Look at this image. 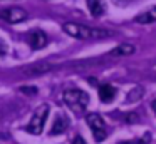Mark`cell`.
I'll return each instance as SVG.
<instances>
[{
  "mask_svg": "<svg viewBox=\"0 0 156 144\" xmlns=\"http://www.w3.org/2000/svg\"><path fill=\"white\" fill-rule=\"evenodd\" d=\"M62 99H64L66 106L69 107L71 111H74V112H84L86 107H87L89 104V96L84 92V90L81 89H66L64 94H62Z\"/></svg>",
  "mask_w": 156,
  "mask_h": 144,
  "instance_id": "7a4b0ae2",
  "label": "cell"
},
{
  "mask_svg": "<svg viewBox=\"0 0 156 144\" xmlns=\"http://www.w3.org/2000/svg\"><path fill=\"white\" fill-rule=\"evenodd\" d=\"M22 90H24V92H30V94H35V92H37L35 89H22Z\"/></svg>",
  "mask_w": 156,
  "mask_h": 144,
  "instance_id": "9a60e30c",
  "label": "cell"
},
{
  "mask_svg": "<svg viewBox=\"0 0 156 144\" xmlns=\"http://www.w3.org/2000/svg\"><path fill=\"white\" fill-rule=\"evenodd\" d=\"M29 45L32 50H41L47 45V35L42 30H34L29 35Z\"/></svg>",
  "mask_w": 156,
  "mask_h": 144,
  "instance_id": "8992f818",
  "label": "cell"
},
{
  "mask_svg": "<svg viewBox=\"0 0 156 144\" xmlns=\"http://www.w3.org/2000/svg\"><path fill=\"white\" fill-rule=\"evenodd\" d=\"M64 32L67 35L74 37V39H81V40H89V39H106L111 35L109 30H102V29H94V27H87L82 23H76V22H66L62 25Z\"/></svg>",
  "mask_w": 156,
  "mask_h": 144,
  "instance_id": "6da1fadb",
  "label": "cell"
},
{
  "mask_svg": "<svg viewBox=\"0 0 156 144\" xmlns=\"http://www.w3.org/2000/svg\"><path fill=\"white\" fill-rule=\"evenodd\" d=\"M131 54H134V45H131V44H119L116 49H112L111 52H109V55L112 57H126V55H131Z\"/></svg>",
  "mask_w": 156,
  "mask_h": 144,
  "instance_id": "30bf717a",
  "label": "cell"
},
{
  "mask_svg": "<svg viewBox=\"0 0 156 144\" xmlns=\"http://www.w3.org/2000/svg\"><path fill=\"white\" fill-rule=\"evenodd\" d=\"M121 144H126V142H121Z\"/></svg>",
  "mask_w": 156,
  "mask_h": 144,
  "instance_id": "e0dca14e",
  "label": "cell"
},
{
  "mask_svg": "<svg viewBox=\"0 0 156 144\" xmlns=\"http://www.w3.org/2000/svg\"><path fill=\"white\" fill-rule=\"evenodd\" d=\"M47 117H49V106L47 104L39 106L30 117V122H29V126H27V132L34 134V136H39V134L42 132V129H44Z\"/></svg>",
  "mask_w": 156,
  "mask_h": 144,
  "instance_id": "3957f363",
  "label": "cell"
},
{
  "mask_svg": "<svg viewBox=\"0 0 156 144\" xmlns=\"http://www.w3.org/2000/svg\"><path fill=\"white\" fill-rule=\"evenodd\" d=\"M86 121H87L89 127H91V132H92V136H94V141H98V142L104 141L106 136H108V129H106L104 119H102L99 114L91 112V114L86 116Z\"/></svg>",
  "mask_w": 156,
  "mask_h": 144,
  "instance_id": "277c9868",
  "label": "cell"
},
{
  "mask_svg": "<svg viewBox=\"0 0 156 144\" xmlns=\"http://www.w3.org/2000/svg\"><path fill=\"white\" fill-rule=\"evenodd\" d=\"M72 144H87V142L82 139V136H76L74 139H72Z\"/></svg>",
  "mask_w": 156,
  "mask_h": 144,
  "instance_id": "5bb4252c",
  "label": "cell"
},
{
  "mask_svg": "<svg viewBox=\"0 0 156 144\" xmlns=\"http://www.w3.org/2000/svg\"><path fill=\"white\" fill-rule=\"evenodd\" d=\"M52 67L54 65H51V64H35V65L25 67L22 72H24V76H39V74H44L47 70H51Z\"/></svg>",
  "mask_w": 156,
  "mask_h": 144,
  "instance_id": "ba28073f",
  "label": "cell"
},
{
  "mask_svg": "<svg viewBox=\"0 0 156 144\" xmlns=\"http://www.w3.org/2000/svg\"><path fill=\"white\" fill-rule=\"evenodd\" d=\"M134 20L138 23H151V22H156V7H151V9L141 12L139 15H136Z\"/></svg>",
  "mask_w": 156,
  "mask_h": 144,
  "instance_id": "8fae6325",
  "label": "cell"
},
{
  "mask_svg": "<svg viewBox=\"0 0 156 144\" xmlns=\"http://www.w3.org/2000/svg\"><path fill=\"white\" fill-rule=\"evenodd\" d=\"M0 17L9 23H19V22H24L27 19V12L22 7H10V9L2 10Z\"/></svg>",
  "mask_w": 156,
  "mask_h": 144,
  "instance_id": "5b68a950",
  "label": "cell"
},
{
  "mask_svg": "<svg viewBox=\"0 0 156 144\" xmlns=\"http://www.w3.org/2000/svg\"><path fill=\"white\" fill-rule=\"evenodd\" d=\"M67 129V121H66L64 116H57L54 121V126L51 129V134H62Z\"/></svg>",
  "mask_w": 156,
  "mask_h": 144,
  "instance_id": "7c38bea8",
  "label": "cell"
},
{
  "mask_svg": "<svg viewBox=\"0 0 156 144\" xmlns=\"http://www.w3.org/2000/svg\"><path fill=\"white\" fill-rule=\"evenodd\" d=\"M7 54V45H5L4 40H0V57H4Z\"/></svg>",
  "mask_w": 156,
  "mask_h": 144,
  "instance_id": "4fadbf2b",
  "label": "cell"
},
{
  "mask_svg": "<svg viewBox=\"0 0 156 144\" xmlns=\"http://www.w3.org/2000/svg\"><path fill=\"white\" fill-rule=\"evenodd\" d=\"M86 3H87V9L91 12V15L96 17V19L104 13V2L102 0H86Z\"/></svg>",
  "mask_w": 156,
  "mask_h": 144,
  "instance_id": "9c48e42d",
  "label": "cell"
},
{
  "mask_svg": "<svg viewBox=\"0 0 156 144\" xmlns=\"http://www.w3.org/2000/svg\"><path fill=\"white\" fill-rule=\"evenodd\" d=\"M153 111H154V112H156V99L153 100Z\"/></svg>",
  "mask_w": 156,
  "mask_h": 144,
  "instance_id": "2e32d148",
  "label": "cell"
},
{
  "mask_svg": "<svg viewBox=\"0 0 156 144\" xmlns=\"http://www.w3.org/2000/svg\"><path fill=\"white\" fill-rule=\"evenodd\" d=\"M98 90H99V99L102 102H111L116 97V94H118V89L114 86H111V84H101Z\"/></svg>",
  "mask_w": 156,
  "mask_h": 144,
  "instance_id": "52a82bcc",
  "label": "cell"
}]
</instances>
